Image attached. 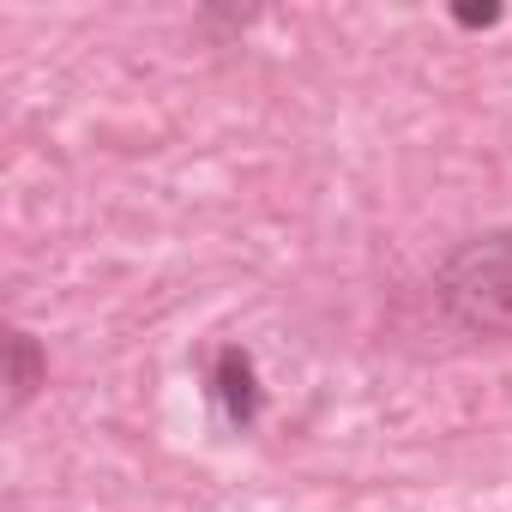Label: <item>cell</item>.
<instances>
[{
    "label": "cell",
    "instance_id": "1",
    "mask_svg": "<svg viewBox=\"0 0 512 512\" xmlns=\"http://www.w3.org/2000/svg\"><path fill=\"white\" fill-rule=\"evenodd\" d=\"M434 302L470 338H512V229L458 241L434 272Z\"/></svg>",
    "mask_w": 512,
    "mask_h": 512
},
{
    "label": "cell",
    "instance_id": "2",
    "mask_svg": "<svg viewBox=\"0 0 512 512\" xmlns=\"http://www.w3.org/2000/svg\"><path fill=\"white\" fill-rule=\"evenodd\" d=\"M211 398L217 410L229 416V428H253L266 410V392H260V374H253V356L241 344H223L217 362H211Z\"/></svg>",
    "mask_w": 512,
    "mask_h": 512
},
{
    "label": "cell",
    "instance_id": "3",
    "mask_svg": "<svg viewBox=\"0 0 512 512\" xmlns=\"http://www.w3.org/2000/svg\"><path fill=\"white\" fill-rule=\"evenodd\" d=\"M43 386H49V350H43L25 326H13V332H7V410L19 416Z\"/></svg>",
    "mask_w": 512,
    "mask_h": 512
},
{
    "label": "cell",
    "instance_id": "4",
    "mask_svg": "<svg viewBox=\"0 0 512 512\" xmlns=\"http://www.w3.org/2000/svg\"><path fill=\"white\" fill-rule=\"evenodd\" d=\"M500 19H506L500 7H470V0H464V7H452V25H464V31H488Z\"/></svg>",
    "mask_w": 512,
    "mask_h": 512
}]
</instances>
